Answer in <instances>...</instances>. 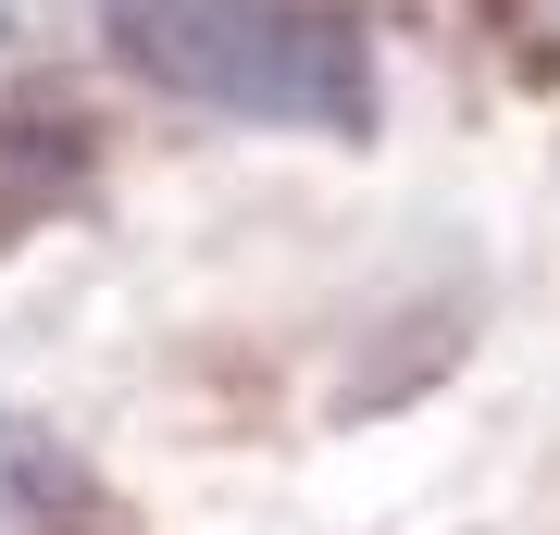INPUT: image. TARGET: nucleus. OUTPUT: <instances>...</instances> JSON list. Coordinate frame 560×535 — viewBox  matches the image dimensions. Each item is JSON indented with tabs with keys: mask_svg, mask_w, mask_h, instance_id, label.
Returning a JSON list of instances; mask_svg holds the SVG:
<instances>
[{
	"mask_svg": "<svg viewBox=\"0 0 560 535\" xmlns=\"http://www.w3.org/2000/svg\"><path fill=\"white\" fill-rule=\"evenodd\" d=\"M125 62L237 125H300V138L374 125V50L337 0H138Z\"/></svg>",
	"mask_w": 560,
	"mask_h": 535,
	"instance_id": "nucleus-1",
	"label": "nucleus"
}]
</instances>
